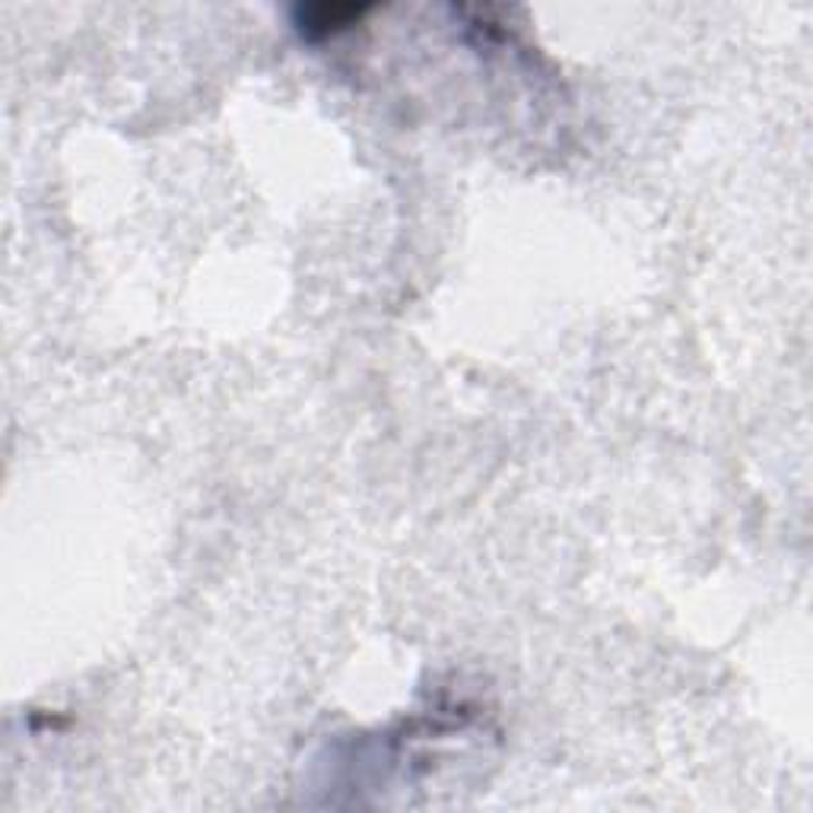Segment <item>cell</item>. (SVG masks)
I'll use <instances>...</instances> for the list:
<instances>
[{"mask_svg": "<svg viewBox=\"0 0 813 813\" xmlns=\"http://www.w3.org/2000/svg\"><path fill=\"white\" fill-rule=\"evenodd\" d=\"M362 10L366 7H353V3H337V7L318 3V7H303L296 23H299L305 35H328V32H337V29L359 20Z\"/></svg>", "mask_w": 813, "mask_h": 813, "instance_id": "6da1fadb", "label": "cell"}]
</instances>
